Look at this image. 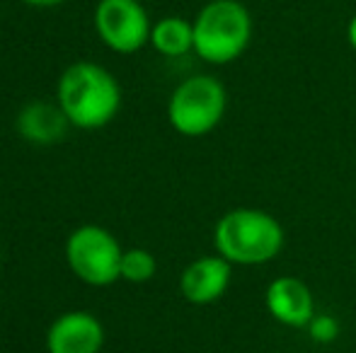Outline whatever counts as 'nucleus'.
<instances>
[{"mask_svg": "<svg viewBox=\"0 0 356 353\" xmlns=\"http://www.w3.org/2000/svg\"><path fill=\"white\" fill-rule=\"evenodd\" d=\"M104 344V327L92 312L73 310L54 320L47 332L49 353H99Z\"/></svg>", "mask_w": 356, "mask_h": 353, "instance_id": "nucleus-7", "label": "nucleus"}, {"mask_svg": "<svg viewBox=\"0 0 356 353\" xmlns=\"http://www.w3.org/2000/svg\"><path fill=\"white\" fill-rule=\"evenodd\" d=\"M150 46L168 58L194 51V24L184 17H163L150 29Z\"/></svg>", "mask_w": 356, "mask_h": 353, "instance_id": "nucleus-11", "label": "nucleus"}, {"mask_svg": "<svg viewBox=\"0 0 356 353\" xmlns=\"http://www.w3.org/2000/svg\"><path fill=\"white\" fill-rule=\"evenodd\" d=\"M95 29L107 49L136 53L150 42V17L138 0H99L95 8Z\"/></svg>", "mask_w": 356, "mask_h": 353, "instance_id": "nucleus-6", "label": "nucleus"}, {"mask_svg": "<svg viewBox=\"0 0 356 353\" xmlns=\"http://www.w3.org/2000/svg\"><path fill=\"white\" fill-rule=\"evenodd\" d=\"M347 42H349V46L356 51V15L349 19V24H347Z\"/></svg>", "mask_w": 356, "mask_h": 353, "instance_id": "nucleus-14", "label": "nucleus"}, {"mask_svg": "<svg viewBox=\"0 0 356 353\" xmlns=\"http://www.w3.org/2000/svg\"><path fill=\"white\" fill-rule=\"evenodd\" d=\"M310 329V336H313L318 344H330L332 339H337V332H339V325L334 317L330 315H315L308 325Z\"/></svg>", "mask_w": 356, "mask_h": 353, "instance_id": "nucleus-13", "label": "nucleus"}, {"mask_svg": "<svg viewBox=\"0 0 356 353\" xmlns=\"http://www.w3.org/2000/svg\"><path fill=\"white\" fill-rule=\"evenodd\" d=\"M68 117L61 107H54L49 102H32L19 112L17 131L24 141L39 143V146H51L66 136Z\"/></svg>", "mask_w": 356, "mask_h": 353, "instance_id": "nucleus-10", "label": "nucleus"}, {"mask_svg": "<svg viewBox=\"0 0 356 353\" xmlns=\"http://www.w3.org/2000/svg\"><path fill=\"white\" fill-rule=\"evenodd\" d=\"M233 278V264L220 255L199 257L179 276V293L192 305H211L225 295Z\"/></svg>", "mask_w": 356, "mask_h": 353, "instance_id": "nucleus-9", "label": "nucleus"}, {"mask_svg": "<svg viewBox=\"0 0 356 353\" xmlns=\"http://www.w3.org/2000/svg\"><path fill=\"white\" fill-rule=\"evenodd\" d=\"M58 107L73 126L95 131L117 117L122 107V89L107 68L78 61L68 66L58 80Z\"/></svg>", "mask_w": 356, "mask_h": 353, "instance_id": "nucleus-1", "label": "nucleus"}, {"mask_svg": "<svg viewBox=\"0 0 356 353\" xmlns=\"http://www.w3.org/2000/svg\"><path fill=\"white\" fill-rule=\"evenodd\" d=\"M158 271V261L143 247H131V250H124L122 257V278L129 283H145L155 276Z\"/></svg>", "mask_w": 356, "mask_h": 353, "instance_id": "nucleus-12", "label": "nucleus"}, {"mask_svg": "<svg viewBox=\"0 0 356 353\" xmlns=\"http://www.w3.org/2000/svg\"><path fill=\"white\" fill-rule=\"evenodd\" d=\"M228 107V92L213 76H192L182 80L168 102L170 126L187 138H202L220 123Z\"/></svg>", "mask_w": 356, "mask_h": 353, "instance_id": "nucleus-4", "label": "nucleus"}, {"mask_svg": "<svg viewBox=\"0 0 356 353\" xmlns=\"http://www.w3.org/2000/svg\"><path fill=\"white\" fill-rule=\"evenodd\" d=\"M22 3L32 5V8H54V5L63 3V0H22Z\"/></svg>", "mask_w": 356, "mask_h": 353, "instance_id": "nucleus-15", "label": "nucleus"}, {"mask_svg": "<svg viewBox=\"0 0 356 353\" xmlns=\"http://www.w3.org/2000/svg\"><path fill=\"white\" fill-rule=\"evenodd\" d=\"M192 24L194 51L213 66L238 61L252 42V15L240 0H209Z\"/></svg>", "mask_w": 356, "mask_h": 353, "instance_id": "nucleus-3", "label": "nucleus"}, {"mask_svg": "<svg viewBox=\"0 0 356 353\" xmlns=\"http://www.w3.org/2000/svg\"><path fill=\"white\" fill-rule=\"evenodd\" d=\"M216 255L238 266H259L277 259L284 247V227L259 208H233L213 227Z\"/></svg>", "mask_w": 356, "mask_h": 353, "instance_id": "nucleus-2", "label": "nucleus"}, {"mask_svg": "<svg viewBox=\"0 0 356 353\" xmlns=\"http://www.w3.org/2000/svg\"><path fill=\"white\" fill-rule=\"evenodd\" d=\"M267 312L284 327L300 329L315 317V298L308 283L296 276H277L264 293Z\"/></svg>", "mask_w": 356, "mask_h": 353, "instance_id": "nucleus-8", "label": "nucleus"}, {"mask_svg": "<svg viewBox=\"0 0 356 353\" xmlns=\"http://www.w3.org/2000/svg\"><path fill=\"white\" fill-rule=\"evenodd\" d=\"M124 250L117 237L99 225H80L66 240V261L88 286H112L122 278Z\"/></svg>", "mask_w": 356, "mask_h": 353, "instance_id": "nucleus-5", "label": "nucleus"}]
</instances>
